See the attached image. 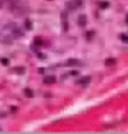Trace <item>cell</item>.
I'll return each instance as SVG.
<instances>
[{
  "instance_id": "obj_13",
  "label": "cell",
  "mask_w": 128,
  "mask_h": 134,
  "mask_svg": "<svg viewBox=\"0 0 128 134\" xmlns=\"http://www.w3.org/2000/svg\"><path fill=\"white\" fill-rule=\"evenodd\" d=\"M121 39H122V41H123V42H128V36L127 35L122 34V35H121Z\"/></svg>"
},
{
  "instance_id": "obj_18",
  "label": "cell",
  "mask_w": 128,
  "mask_h": 134,
  "mask_svg": "<svg viewBox=\"0 0 128 134\" xmlns=\"http://www.w3.org/2000/svg\"><path fill=\"white\" fill-rule=\"evenodd\" d=\"M0 7H1V5H0Z\"/></svg>"
},
{
  "instance_id": "obj_15",
  "label": "cell",
  "mask_w": 128,
  "mask_h": 134,
  "mask_svg": "<svg viewBox=\"0 0 128 134\" xmlns=\"http://www.w3.org/2000/svg\"><path fill=\"white\" fill-rule=\"evenodd\" d=\"M37 56H39L40 58H42V59H45V58H46V56H45V54H42V53H39Z\"/></svg>"
},
{
  "instance_id": "obj_16",
  "label": "cell",
  "mask_w": 128,
  "mask_h": 134,
  "mask_svg": "<svg viewBox=\"0 0 128 134\" xmlns=\"http://www.w3.org/2000/svg\"><path fill=\"white\" fill-rule=\"evenodd\" d=\"M11 110H12V111H17V107H16V106H11Z\"/></svg>"
},
{
  "instance_id": "obj_4",
  "label": "cell",
  "mask_w": 128,
  "mask_h": 134,
  "mask_svg": "<svg viewBox=\"0 0 128 134\" xmlns=\"http://www.w3.org/2000/svg\"><path fill=\"white\" fill-rule=\"evenodd\" d=\"M24 28H26V30H32L33 24H32V21L30 19H26L24 21Z\"/></svg>"
},
{
  "instance_id": "obj_9",
  "label": "cell",
  "mask_w": 128,
  "mask_h": 134,
  "mask_svg": "<svg viewBox=\"0 0 128 134\" xmlns=\"http://www.w3.org/2000/svg\"><path fill=\"white\" fill-rule=\"evenodd\" d=\"M0 63H1V64H2V65H9V59H7V58H4V57H2V58H1V59H0Z\"/></svg>"
},
{
  "instance_id": "obj_11",
  "label": "cell",
  "mask_w": 128,
  "mask_h": 134,
  "mask_svg": "<svg viewBox=\"0 0 128 134\" xmlns=\"http://www.w3.org/2000/svg\"><path fill=\"white\" fill-rule=\"evenodd\" d=\"M66 64H68V65H76V64H79V62H77L76 59H70Z\"/></svg>"
},
{
  "instance_id": "obj_1",
  "label": "cell",
  "mask_w": 128,
  "mask_h": 134,
  "mask_svg": "<svg viewBox=\"0 0 128 134\" xmlns=\"http://www.w3.org/2000/svg\"><path fill=\"white\" fill-rule=\"evenodd\" d=\"M12 35L15 37H21V36H23V32L21 29H18V28H13L12 29Z\"/></svg>"
},
{
  "instance_id": "obj_3",
  "label": "cell",
  "mask_w": 128,
  "mask_h": 134,
  "mask_svg": "<svg viewBox=\"0 0 128 134\" xmlns=\"http://www.w3.org/2000/svg\"><path fill=\"white\" fill-rule=\"evenodd\" d=\"M86 21H87V17L85 16V15H81V16H79V24L83 27V26H86Z\"/></svg>"
},
{
  "instance_id": "obj_8",
  "label": "cell",
  "mask_w": 128,
  "mask_h": 134,
  "mask_svg": "<svg viewBox=\"0 0 128 134\" xmlns=\"http://www.w3.org/2000/svg\"><path fill=\"white\" fill-rule=\"evenodd\" d=\"M115 63H116V61H115L114 58H108V59L105 61V64H106L108 67H109V65H114Z\"/></svg>"
},
{
  "instance_id": "obj_12",
  "label": "cell",
  "mask_w": 128,
  "mask_h": 134,
  "mask_svg": "<svg viewBox=\"0 0 128 134\" xmlns=\"http://www.w3.org/2000/svg\"><path fill=\"white\" fill-rule=\"evenodd\" d=\"M90 79H91L90 76H86V77H83L82 80L80 81V83H88L90 82Z\"/></svg>"
},
{
  "instance_id": "obj_7",
  "label": "cell",
  "mask_w": 128,
  "mask_h": 134,
  "mask_svg": "<svg viewBox=\"0 0 128 134\" xmlns=\"http://www.w3.org/2000/svg\"><path fill=\"white\" fill-rule=\"evenodd\" d=\"M24 71H26V69H24L23 67H18V68H16V69H15V72H16V74H19V75L24 74Z\"/></svg>"
},
{
  "instance_id": "obj_5",
  "label": "cell",
  "mask_w": 128,
  "mask_h": 134,
  "mask_svg": "<svg viewBox=\"0 0 128 134\" xmlns=\"http://www.w3.org/2000/svg\"><path fill=\"white\" fill-rule=\"evenodd\" d=\"M24 94L27 96L28 98H34V92L30 88H24Z\"/></svg>"
},
{
  "instance_id": "obj_2",
  "label": "cell",
  "mask_w": 128,
  "mask_h": 134,
  "mask_svg": "<svg viewBox=\"0 0 128 134\" xmlns=\"http://www.w3.org/2000/svg\"><path fill=\"white\" fill-rule=\"evenodd\" d=\"M56 82V77L55 76H47L44 79V83L46 85H51V83H55Z\"/></svg>"
},
{
  "instance_id": "obj_14",
  "label": "cell",
  "mask_w": 128,
  "mask_h": 134,
  "mask_svg": "<svg viewBox=\"0 0 128 134\" xmlns=\"http://www.w3.org/2000/svg\"><path fill=\"white\" fill-rule=\"evenodd\" d=\"M108 5H109L108 2H101V4H100V7H103V9H104V7H108Z\"/></svg>"
},
{
  "instance_id": "obj_10",
  "label": "cell",
  "mask_w": 128,
  "mask_h": 134,
  "mask_svg": "<svg viewBox=\"0 0 128 134\" xmlns=\"http://www.w3.org/2000/svg\"><path fill=\"white\" fill-rule=\"evenodd\" d=\"M86 36H87V40H92V37L94 36V32H87Z\"/></svg>"
},
{
  "instance_id": "obj_6",
  "label": "cell",
  "mask_w": 128,
  "mask_h": 134,
  "mask_svg": "<svg viewBox=\"0 0 128 134\" xmlns=\"http://www.w3.org/2000/svg\"><path fill=\"white\" fill-rule=\"evenodd\" d=\"M34 45L35 46H41V45H44V40L41 37H35L34 39Z\"/></svg>"
},
{
  "instance_id": "obj_17",
  "label": "cell",
  "mask_w": 128,
  "mask_h": 134,
  "mask_svg": "<svg viewBox=\"0 0 128 134\" xmlns=\"http://www.w3.org/2000/svg\"><path fill=\"white\" fill-rule=\"evenodd\" d=\"M126 22L128 23V15H127V17H126Z\"/></svg>"
}]
</instances>
